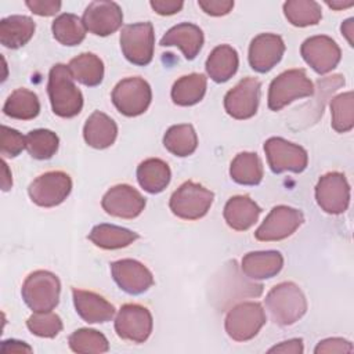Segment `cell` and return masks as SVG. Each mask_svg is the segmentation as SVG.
Masks as SVG:
<instances>
[{
	"label": "cell",
	"mask_w": 354,
	"mask_h": 354,
	"mask_svg": "<svg viewBox=\"0 0 354 354\" xmlns=\"http://www.w3.org/2000/svg\"><path fill=\"white\" fill-rule=\"evenodd\" d=\"M68 65L55 64L48 73V98L53 112L59 118H73L83 108V95L76 87Z\"/></svg>",
	"instance_id": "6da1fadb"
},
{
	"label": "cell",
	"mask_w": 354,
	"mask_h": 354,
	"mask_svg": "<svg viewBox=\"0 0 354 354\" xmlns=\"http://www.w3.org/2000/svg\"><path fill=\"white\" fill-rule=\"evenodd\" d=\"M266 307L275 324L288 326L306 314L307 300L296 283L281 282L267 293Z\"/></svg>",
	"instance_id": "7a4b0ae2"
},
{
	"label": "cell",
	"mask_w": 354,
	"mask_h": 354,
	"mask_svg": "<svg viewBox=\"0 0 354 354\" xmlns=\"http://www.w3.org/2000/svg\"><path fill=\"white\" fill-rule=\"evenodd\" d=\"M61 283L55 274L44 270L33 271L24 281L21 293L25 304L33 310L51 311L59 301Z\"/></svg>",
	"instance_id": "3957f363"
},
{
	"label": "cell",
	"mask_w": 354,
	"mask_h": 354,
	"mask_svg": "<svg viewBox=\"0 0 354 354\" xmlns=\"http://www.w3.org/2000/svg\"><path fill=\"white\" fill-rule=\"evenodd\" d=\"M314 84L304 69H289L279 73L268 88V108L281 111L297 98L311 97Z\"/></svg>",
	"instance_id": "277c9868"
},
{
	"label": "cell",
	"mask_w": 354,
	"mask_h": 354,
	"mask_svg": "<svg viewBox=\"0 0 354 354\" xmlns=\"http://www.w3.org/2000/svg\"><path fill=\"white\" fill-rule=\"evenodd\" d=\"M214 199V194L203 185L185 181L170 196V210L183 220H198L203 217Z\"/></svg>",
	"instance_id": "5b68a950"
},
{
	"label": "cell",
	"mask_w": 354,
	"mask_h": 354,
	"mask_svg": "<svg viewBox=\"0 0 354 354\" xmlns=\"http://www.w3.org/2000/svg\"><path fill=\"white\" fill-rule=\"evenodd\" d=\"M155 33L151 22L126 25L120 33V48L126 59L134 65L145 66L152 61Z\"/></svg>",
	"instance_id": "8992f818"
},
{
	"label": "cell",
	"mask_w": 354,
	"mask_h": 354,
	"mask_svg": "<svg viewBox=\"0 0 354 354\" xmlns=\"http://www.w3.org/2000/svg\"><path fill=\"white\" fill-rule=\"evenodd\" d=\"M152 100L151 86L138 76L120 80L112 91V102L115 108L124 116H138L144 113Z\"/></svg>",
	"instance_id": "52a82bcc"
},
{
	"label": "cell",
	"mask_w": 354,
	"mask_h": 354,
	"mask_svg": "<svg viewBox=\"0 0 354 354\" xmlns=\"http://www.w3.org/2000/svg\"><path fill=\"white\" fill-rule=\"evenodd\" d=\"M266 324L263 306L256 301H245L232 307L225 317V332L236 342L253 339Z\"/></svg>",
	"instance_id": "ba28073f"
},
{
	"label": "cell",
	"mask_w": 354,
	"mask_h": 354,
	"mask_svg": "<svg viewBox=\"0 0 354 354\" xmlns=\"http://www.w3.org/2000/svg\"><path fill=\"white\" fill-rule=\"evenodd\" d=\"M72 191V180L65 171H47L35 178L28 194L33 203L41 207H54L62 203Z\"/></svg>",
	"instance_id": "9c48e42d"
},
{
	"label": "cell",
	"mask_w": 354,
	"mask_h": 354,
	"mask_svg": "<svg viewBox=\"0 0 354 354\" xmlns=\"http://www.w3.org/2000/svg\"><path fill=\"white\" fill-rule=\"evenodd\" d=\"M264 152L270 169L277 174L283 171L301 173L308 163V155L303 147L281 137L268 138L264 142Z\"/></svg>",
	"instance_id": "30bf717a"
},
{
	"label": "cell",
	"mask_w": 354,
	"mask_h": 354,
	"mask_svg": "<svg viewBox=\"0 0 354 354\" xmlns=\"http://www.w3.org/2000/svg\"><path fill=\"white\" fill-rule=\"evenodd\" d=\"M153 321L149 310L141 304H123L115 318V330L123 340L144 343L152 332Z\"/></svg>",
	"instance_id": "8fae6325"
},
{
	"label": "cell",
	"mask_w": 354,
	"mask_h": 354,
	"mask_svg": "<svg viewBox=\"0 0 354 354\" xmlns=\"http://www.w3.org/2000/svg\"><path fill=\"white\" fill-rule=\"evenodd\" d=\"M304 221L301 210L279 205L271 209L261 225L256 230L254 236L261 242L281 241L290 236Z\"/></svg>",
	"instance_id": "7c38bea8"
},
{
	"label": "cell",
	"mask_w": 354,
	"mask_h": 354,
	"mask_svg": "<svg viewBox=\"0 0 354 354\" xmlns=\"http://www.w3.org/2000/svg\"><path fill=\"white\" fill-rule=\"evenodd\" d=\"M318 206L329 214H340L350 203V185L343 173L330 171L324 174L315 187Z\"/></svg>",
	"instance_id": "4fadbf2b"
},
{
	"label": "cell",
	"mask_w": 354,
	"mask_h": 354,
	"mask_svg": "<svg viewBox=\"0 0 354 354\" xmlns=\"http://www.w3.org/2000/svg\"><path fill=\"white\" fill-rule=\"evenodd\" d=\"M303 59L319 75L335 69L342 58V51L336 41L325 35L308 37L300 47Z\"/></svg>",
	"instance_id": "5bb4252c"
},
{
	"label": "cell",
	"mask_w": 354,
	"mask_h": 354,
	"mask_svg": "<svg viewBox=\"0 0 354 354\" xmlns=\"http://www.w3.org/2000/svg\"><path fill=\"white\" fill-rule=\"evenodd\" d=\"M261 83L256 77L242 79L224 97L225 112L234 119H249L256 115Z\"/></svg>",
	"instance_id": "9a60e30c"
},
{
	"label": "cell",
	"mask_w": 354,
	"mask_h": 354,
	"mask_svg": "<svg viewBox=\"0 0 354 354\" xmlns=\"http://www.w3.org/2000/svg\"><path fill=\"white\" fill-rule=\"evenodd\" d=\"M82 22L90 33L95 36H109L123 24V12L115 1H93L82 17Z\"/></svg>",
	"instance_id": "2e32d148"
},
{
	"label": "cell",
	"mask_w": 354,
	"mask_h": 354,
	"mask_svg": "<svg viewBox=\"0 0 354 354\" xmlns=\"http://www.w3.org/2000/svg\"><path fill=\"white\" fill-rule=\"evenodd\" d=\"M145 198L129 184H118L102 196V209L119 218H134L145 207Z\"/></svg>",
	"instance_id": "e0dca14e"
},
{
	"label": "cell",
	"mask_w": 354,
	"mask_h": 354,
	"mask_svg": "<svg viewBox=\"0 0 354 354\" xmlns=\"http://www.w3.org/2000/svg\"><path fill=\"white\" fill-rule=\"evenodd\" d=\"M112 278L129 295H141L153 285L152 272L140 261L123 259L112 263Z\"/></svg>",
	"instance_id": "ac0fdd59"
},
{
	"label": "cell",
	"mask_w": 354,
	"mask_h": 354,
	"mask_svg": "<svg viewBox=\"0 0 354 354\" xmlns=\"http://www.w3.org/2000/svg\"><path fill=\"white\" fill-rule=\"evenodd\" d=\"M283 53L285 43L281 36L274 33H261L252 40L248 58L253 71L266 73L281 61Z\"/></svg>",
	"instance_id": "d6986e66"
},
{
	"label": "cell",
	"mask_w": 354,
	"mask_h": 354,
	"mask_svg": "<svg viewBox=\"0 0 354 354\" xmlns=\"http://www.w3.org/2000/svg\"><path fill=\"white\" fill-rule=\"evenodd\" d=\"M72 296L76 313L88 324L108 322L115 315L113 304L98 293L75 288L72 290Z\"/></svg>",
	"instance_id": "ffe728a7"
},
{
	"label": "cell",
	"mask_w": 354,
	"mask_h": 354,
	"mask_svg": "<svg viewBox=\"0 0 354 354\" xmlns=\"http://www.w3.org/2000/svg\"><path fill=\"white\" fill-rule=\"evenodd\" d=\"M160 46H176L187 59H194L203 46V32L194 24L183 22L170 28L163 35Z\"/></svg>",
	"instance_id": "44dd1931"
},
{
	"label": "cell",
	"mask_w": 354,
	"mask_h": 354,
	"mask_svg": "<svg viewBox=\"0 0 354 354\" xmlns=\"http://www.w3.org/2000/svg\"><path fill=\"white\" fill-rule=\"evenodd\" d=\"M283 267V257L277 250L250 252L242 257L241 268L250 279H268Z\"/></svg>",
	"instance_id": "7402d4cb"
},
{
	"label": "cell",
	"mask_w": 354,
	"mask_h": 354,
	"mask_svg": "<svg viewBox=\"0 0 354 354\" xmlns=\"http://www.w3.org/2000/svg\"><path fill=\"white\" fill-rule=\"evenodd\" d=\"M261 207L248 195H236L224 206V220L235 231L249 230L259 218Z\"/></svg>",
	"instance_id": "603a6c76"
},
{
	"label": "cell",
	"mask_w": 354,
	"mask_h": 354,
	"mask_svg": "<svg viewBox=\"0 0 354 354\" xmlns=\"http://www.w3.org/2000/svg\"><path fill=\"white\" fill-rule=\"evenodd\" d=\"M118 136V126L106 113L93 112L83 127V137L87 145L95 149H105L111 147Z\"/></svg>",
	"instance_id": "cb8c5ba5"
},
{
	"label": "cell",
	"mask_w": 354,
	"mask_h": 354,
	"mask_svg": "<svg viewBox=\"0 0 354 354\" xmlns=\"http://www.w3.org/2000/svg\"><path fill=\"white\" fill-rule=\"evenodd\" d=\"M35 22L26 15H11L0 21V43L7 48L25 46L35 33Z\"/></svg>",
	"instance_id": "d4e9b609"
},
{
	"label": "cell",
	"mask_w": 354,
	"mask_h": 354,
	"mask_svg": "<svg viewBox=\"0 0 354 354\" xmlns=\"http://www.w3.org/2000/svg\"><path fill=\"white\" fill-rule=\"evenodd\" d=\"M238 53L228 44H221L213 48L206 59V72L216 83L230 80L238 71Z\"/></svg>",
	"instance_id": "484cf974"
},
{
	"label": "cell",
	"mask_w": 354,
	"mask_h": 354,
	"mask_svg": "<svg viewBox=\"0 0 354 354\" xmlns=\"http://www.w3.org/2000/svg\"><path fill=\"white\" fill-rule=\"evenodd\" d=\"M171 171L169 165L158 158H149L137 167L138 184L149 194L162 192L170 183Z\"/></svg>",
	"instance_id": "4316f807"
},
{
	"label": "cell",
	"mask_w": 354,
	"mask_h": 354,
	"mask_svg": "<svg viewBox=\"0 0 354 354\" xmlns=\"http://www.w3.org/2000/svg\"><path fill=\"white\" fill-rule=\"evenodd\" d=\"M88 239L97 248L113 250L131 245L136 239H138V234L113 224H98L88 234Z\"/></svg>",
	"instance_id": "83f0119b"
},
{
	"label": "cell",
	"mask_w": 354,
	"mask_h": 354,
	"mask_svg": "<svg viewBox=\"0 0 354 354\" xmlns=\"http://www.w3.org/2000/svg\"><path fill=\"white\" fill-rule=\"evenodd\" d=\"M206 77L202 73L181 76L171 87V100L176 105L191 106L198 104L206 93Z\"/></svg>",
	"instance_id": "f1b7e54d"
},
{
	"label": "cell",
	"mask_w": 354,
	"mask_h": 354,
	"mask_svg": "<svg viewBox=\"0 0 354 354\" xmlns=\"http://www.w3.org/2000/svg\"><path fill=\"white\" fill-rule=\"evenodd\" d=\"M68 68L75 80L88 87L98 86L104 79V64L93 53H83L72 58Z\"/></svg>",
	"instance_id": "f546056e"
},
{
	"label": "cell",
	"mask_w": 354,
	"mask_h": 354,
	"mask_svg": "<svg viewBox=\"0 0 354 354\" xmlns=\"http://www.w3.org/2000/svg\"><path fill=\"white\" fill-rule=\"evenodd\" d=\"M3 112L12 119L30 120L39 115L40 102L33 91L28 88H17L6 100Z\"/></svg>",
	"instance_id": "4dcf8cb0"
},
{
	"label": "cell",
	"mask_w": 354,
	"mask_h": 354,
	"mask_svg": "<svg viewBox=\"0 0 354 354\" xmlns=\"http://www.w3.org/2000/svg\"><path fill=\"white\" fill-rule=\"evenodd\" d=\"M231 178L241 185H257L263 180V165L257 153L241 152L230 166Z\"/></svg>",
	"instance_id": "1f68e13d"
},
{
	"label": "cell",
	"mask_w": 354,
	"mask_h": 354,
	"mask_svg": "<svg viewBox=\"0 0 354 354\" xmlns=\"http://www.w3.org/2000/svg\"><path fill=\"white\" fill-rule=\"evenodd\" d=\"M165 148L180 158L189 156L198 147V137L191 124H174L163 136Z\"/></svg>",
	"instance_id": "d6a6232c"
},
{
	"label": "cell",
	"mask_w": 354,
	"mask_h": 354,
	"mask_svg": "<svg viewBox=\"0 0 354 354\" xmlns=\"http://www.w3.org/2000/svg\"><path fill=\"white\" fill-rule=\"evenodd\" d=\"M54 39L64 46H77L86 37V28L82 19L75 14H61L51 25Z\"/></svg>",
	"instance_id": "836d02e7"
},
{
	"label": "cell",
	"mask_w": 354,
	"mask_h": 354,
	"mask_svg": "<svg viewBox=\"0 0 354 354\" xmlns=\"http://www.w3.org/2000/svg\"><path fill=\"white\" fill-rule=\"evenodd\" d=\"M286 19L299 28L317 25L322 18L321 6L313 0H289L283 4Z\"/></svg>",
	"instance_id": "e575fe53"
},
{
	"label": "cell",
	"mask_w": 354,
	"mask_h": 354,
	"mask_svg": "<svg viewBox=\"0 0 354 354\" xmlns=\"http://www.w3.org/2000/svg\"><path fill=\"white\" fill-rule=\"evenodd\" d=\"M26 151L39 160L50 159L55 155L59 145L58 136L47 129H36L25 136Z\"/></svg>",
	"instance_id": "d590c367"
},
{
	"label": "cell",
	"mask_w": 354,
	"mask_h": 354,
	"mask_svg": "<svg viewBox=\"0 0 354 354\" xmlns=\"http://www.w3.org/2000/svg\"><path fill=\"white\" fill-rule=\"evenodd\" d=\"M69 347L75 353H106L109 350L108 339L95 329L82 328L75 330L68 339Z\"/></svg>",
	"instance_id": "8d00e7d4"
},
{
	"label": "cell",
	"mask_w": 354,
	"mask_h": 354,
	"mask_svg": "<svg viewBox=\"0 0 354 354\" xmlns=\"http://www.w3.org/2000/svg\"><path fill=\"white\" fill-rule=\"evenodd\" d=\"M353 91H347L336 95L330 101L332 127L337 133H347L354 126V111H353Z\"/></svg>",
	"instance_id": "74e56055"
},
{
	"label": "cell",
	"mask_w": 354,
	"mask_h": 354,
	"mask_svg": "<svg viewBox=\"0 0 354 354\" xmlns=\"http://www.w3.org/2000/svg\"><path fill=\"white\" fill-rule=\"evenodd\" d=\"M26 326L36 336L55 337L62 330V321L53 311H39L28 318Z\"/></svg>",
	"instance_id": "f35d334b"
},
{
	"label": "cell",
	"mask_w": 354,
	"mask_h": 354,
	"mask_svg": "<svg viewBox=\"0 0 354 354\" xmlns=\"http://www.w3.org/2000/svg\"><path fill=\"white\" fill-rule=\"evenodd\" d=\"M26 148L25 137L7 126H1V137H0V152L3 158H15L22 149Z\"/></svg>",
	"instance_id": "ab89813d"
},
{
	"label": "cell",
	"mask_w": 354,
	"mask_h": 354,
	"mask_svg": "<svg viewBox=\"0 0 354 354\" xmlns=\"http://www.w3.org/2000/svg\"><path fill=\"white\" fill-rule=\"evenodd\" d=\"M354 347L353 344L342 337H329L325 340H321L317 347L314 348L315 354H329V353H353Z\"/></svg>",
	"instance_id": "60d3db41"
},
{
	"label": "cell",
	"mask_w": 354,
	"mask_h": 354,
	"mask_svg": "<svg viewBox=\"0 0 354 354\" xmlns=\"http://www.w3.org/2000/svg\"><path fill=\"white\" fill-rule=\"evenodd\" d=\"M25 4L33 14L40 17L55 15L61 8V1L57 0H28Z\"/></svg>",
	"instance_id": "b9f144b4"
},
{
	"label": "cell",
	"mask_w": 354,
	"mask_h": 354,
	"mask_svg": "<svg viewBox=\"0 0 354 354\" xmlns=\"http://www.w3.org/2000/svg\"><path fill=\"white\" fill-rule=\"evenodd\" d=\"M198 6L212 17H221L227 15L232 7L234 1L231 0H199Z\"/></svg>",
	"instance_id": "7bdbcfd3"
},
{
	"label": "cell",
	"mask_w": 354,
	"mask_h": 354,
	"mask_svg": "<svg viewBox=\"0 0 354 354\" xmlns=\"http://www.w3.org/2000/svg\"><path fill=\"white\" fill-rule=\"evenodd\" d=\"M151 7L159 15H173L181 11L184 3L181 0H152Z\"/></svg>",
	"instance_id": "ee69618b"
},
{
	"label": "cell",
	"mask_w": 354,
	"mask_h": 354,
	"mask_svg": "<svg viewBox=\"0 0 354 354\" xmlns=\"http://www.w3.org/2000/svg\"><path fill=\"white\" fill-rule=\"evenodd\" d=\"M304 351L301 339H289L271 347L268 353H283V354H301Z\"/></svg>",
	"instance_id": "f6af8a7d"
},
{
	"label": "cell",
	"mask_w": 354,
	"mask_h": 354,
	"mask_svg": "<svg viewBox=\"0 0 354 354\" xmlns=\"http://www.w3.org/2000/svg\"><path fill=\"white\" fill-rule=\"evenodd\" d=\"M33 348L26 344L25 342L21 340H15V339H10V340H4L1 343V353L3 354H24V353H32Z\"/></svg>",
	"instance_id": "bcb514c9"
},
{
	"label": "cell",
	"mask_w": 354,
	"mask_h": 354,
	"mask_svg": "<svg viewBox=\"0 0 354 354\" xmlns=\"http://www.w3.org/2000/svg\"><path fill=\"white\" fill-rule=\"evenodd\" d=\"M353 22H354V19L353 18H348L347 21H344L343 24H342V33L344 35V37L347 39V41H348V44L350 46H354V41H353V30H354V28H353Z\"/></svg>",
	"instance_id": "7dc6e473"
},
{
	"label": "cell",
	"mask_w": 354,
	"mask_h": 354,
	"mask_svg": "<svg viewBox=\"0 0 354 354\" xmlns=\"http://www.w3.org/2000/svg\"><path fill=\"white\" fill-rule=\"evenodd\" d=\"M3 180H1V187H3V191H8L12 185V180H11V174L8 173V166L7 163L3 160Z\"/></svg>",
	"instance_id": "c3c4849f"
},
{
	"label": "cell",
	"mask_w": 354,
	"mask_h": 354,
	"mask_svg": "<svg viewBox=\"0 0 354 354\" xmlns=\"http://www.w3.org/2000/svg\"><path fill=\"white\" fill-rule=\"evenodd\" d=\"M326 4L330 7V8H333V10H343V8H348V7H351L353 4H354V1L353 0H350V1H342V0H335V1H326Z\"/></svg>",
	"instance_id": "681fc988"
}]
</instances>
